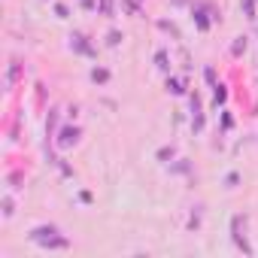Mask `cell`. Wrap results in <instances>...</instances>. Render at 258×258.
Instances as JSON below:
<instances>
[{
  "mask_svg": "<svg viewBox=\"0 0 258 258\" xmlns=\"http://www.w3.org/2000/svg\"><path fill=\"white\" fill-rule=\"evenodd\" d=\"M79 134H82V131H79L76 124H73V127H64L61 137H58V146H61V149H70L73 143H79Z\"/></svg>",
  "mask_w": 258,
  "mask_h": 258,
  "instance_id": "3957f363",
  "label": "cell"
},
{
  "mask_svg": "<svg viewBox=\"0 0 258 258\" xmlns=\"http://www.w3.org/2000/svg\"><path fill=\"white\" fill-rule=\"evenodd\" d=\"M19 73H22V67H19V61H13V67H10V76H7V85H10V88L16 85V79H19Z\"/></svg>",
  "mask_w": 258,
  "mask_h": 258,
  "instance_id": "5b68a950",
  "label": "cell"
},
{
  "mask_svg": "<svg viewBox=\"0 0 258 258\" xmlns=\"http://www.w3.org/2000/svg\"><path fill=\"white\" fill-rule=\"evenodd\" d=\"M167 88H170V91H173V94H182V85H179V82H176V79H170V82H167Z\"/></svg>",
  "mask_w": 258,
  "mask_h": 258,
  "instance_id": "8fae6325",
  "label": "cell"
},
{
  "mask_svg": "<svg viewBox=\"0 0 258 258\" xmlns=\"http://www.w3.org/2000/svg\"><path fill=\"white\" fill-rule=\"evenodd\" d=\"M231 231H234V243H237L243 252H252V246L246 243V219H243V216H234V222H231Z\"/></svg>",
  "mask_w": 258,
  "mask_h": 258,
  "instance_id": "7a4b0ae2",
  "label": "cell"
},
{
  "mask_svg": "<svg viewBox=\"0 0 258 258\" xmlns=\"http://www.w3.org/2000/svg\"><path fill=\"white\" fill-rule=\"evenodd\" d=\"M31 240L40 243L43 249H67V246H70V240L61 237V231H58L55 225H37V228L31 231Z\"/></svg>",
  "mask_w": 258,
  "mask_h": 258,
  "instance_id": "6da1fadb",
  "label": "cell"
},
{
  "mask_svg": "<svg viewBox=\"0 0 258 258\" xmlns=\"http://www.w3.org/2000/svg\"><path fill=\"white\" fill-rule=\"evenodd\" d=\"M55 127H58V109H52L49 118H46V131H49V134H55Z\"/></svg>",
  "mask_w": 258,
  "mask_h": 258,
  "instance_id": "8992f818",
  "label": "cell"
},
{
  "mask_svg": "<svg viewBox=\"0 0 258 258\" xmlns=\"http://www.w3.org/2000/svg\"><path fill=\"white\" fill-rule=\"evenodd\" d=\"M243 49H246V40H243V37H237V43H234V49H231V52H234V55H240Z\"/></svg>",
  "mask_w": 258,
  "mask_h": 258,
  "instance_id": "30bf717a",
  "label": "cell"
},
{
  "mask_svg": "<svg viewBox=\"0 0 258 258\" xmlns=\"http://www.w3.org/2000/svg\"><path fill=\"white\" fill-rule=\"evenodd\" d=\"M22 179H25L22 173H10V179H7V182H10V188H22V185H19Z\"/></svg>",
  "mask_w": 258,
  "mask_h": 258,
  "instance_id": "9c48e42d",
  "label": "cell"
},
{
  "mask_svg": "<svg viewBox=\"0 0 258 258\" xmlns=\"http://www.w3.org/2000/svg\"><path fill=\"white\" fill-rule=\"evenodd\" d=\"M70 40H73V43H70V46H73V49H76V52H82V55H91V46H88V43H85V37H82V34H73V37H70Z\"/></svg>",
  "mask_w": 258,
  "mask_h": 258,
  "instance_id": "277c9868",
  "label": "cell"
},
{
  "mask_svg": "<svg viewBox=\"0 0 258 258\" xmlns=\"http://www.w3.org/2000/svg\"><path fill=\"white\" fill-rule=\"evenodd\" d=\"M91 79H94V82H106V79H109V70H103V67H94V70H91Z\"/></svg>",
  "mask_w": 258,
  "mask_h": 258,
  "instance_id": "52a82bcc",
  "label": "cell"
},
{
  "mask_svg": "<svg viewBox=\"0 0 258 258\" xmlns=\"http://www.w3.org/2000/svg\"><path fill=\"white\" fill-rule=\"evenodd\" d=\"M158 67L167 70V55H164V52H158Z\"/></svg>",
  "mask_w": 258,
  "mask_h": 258,
  "instance_id": "4fadbf2b",
  "label": "cell"
},
{
  "mask_svg": "<svg viewBox=\"0 0 258 258\" xmlns=\"http://www.w3.org/2000/svg\"><path fill=\"white\" fill-rule=\"evenodd\" d=\"M13 213H16V204H13V198H10V195H7V198H4V216H7V219H10V216H13Z\"/></svg>",
  "mask_w": 258,
  "mask_h": 258,
  "instance_id": "ba28073f",
  "label": "cell"
},
{
  "mask_svg": "<svg viewBox=\"0 0 258 258\" xmlns=\"http://www.w3.org/2000/svg\"><path fill=\"white\" fill-rule=\"evenodd\" d=\"M100 10H103V16H109L112 13V0H100Z\"/></svg>",
  "mask_w": 258,
  "mask_h": 258,
  "instance_id": "7c38bea8",
  "label": "cell"
}]
</instances>
